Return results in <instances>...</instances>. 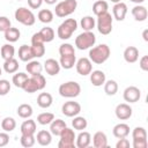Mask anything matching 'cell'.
<instances>
[{"instance_id": "cell-1", "label": "cell", "mask_w": 148, "mask_h": 148, "mask_svg": "<svg viewBox=\"0 0 148 148\" xmlns=\"http://www.w3.org/2000/svg\"><path fill=\"white\" fill-rule=\"evenodd\" d=\"M111 54V50L106 44H99L89 50V59L91 62L101 65L105 62Z\"/></svg>"}, {"instance_id": "cell-2", "label": "cell", "mask_w": 148, "mask_h": 148, "mask_svg": "<svg viewBox=\"0 0 148 148\" xmlns=\"http://www.w3.org/2000/svg\"><path fill=\"white\" fill-rule=\"evenodd\" d=\"M77 29V22L75 18H67L65 20L57 30V35L60 39L62 40H67L72 37L73 32Z\"/></svg>"}, {"instance_id": "cell-3", "label": "cell", "mask_w": 148, "mask_h": 148, "mask_svg": "<svg viewBox=\"0 0 148 148\" xmlns=\"http://www.w3.org/2000/svg\"><path fill=\"white\" fill-rule=\"evenodd\" d=\"M96 36L91 31H83L75 38V46L79 50H87L95 45Z\"/></svg>"}, {"instance_id": "cell-4", "label": "cell", "mask_w": 148, "mask_h": 148, "mask_svg": "<svg viewBox=\"0 0 148 148\" xmlns=\"http://www.w3.org/2000/svg\"><path fill=\"white\" fill-rule=\"evenodd\" d=\"M60 96L66 97V98H74L76 96L80 95L81 92V87L77 82L75 81H68L65 82L62 84H60L59 89H58Z\"/></svg>"}, {"instance_id": "cell-5", "label": "cell", "mask_w": 148, "mask_h": 148, "mask_svg": "<svg viewBox=\"0 0 148 148\" xmlns=\"http://www.w3.org/2000/svg\"><path fill=\"white\" fill-rule=\"evenodd\" d=\"M77 7V1L76 0H64L57 3L54 13L58 17H66L75 12Z\"/></svg>"}, {"instance_id": "cell-6", "label": "cell", "mask_w": 148, "mask_h": 148, "mask_svg": "<svg viewBox=\"0 0 148 148\" xmlns=\"http://www.w3.org/2000/svg\"><path fill=\"white\" fill-rule=\"evenodd\" d=\"M15 20L20 23H22L23 25H27V27H30V25H34L35 22H36V17L34 15V13L25 8V7H20L15 10Z\"/></svg>"}, {"instance_id": "cell-7", "label": "cell", "mask_w": 148, "mask_h": 148, "mask_svg": "<svg viewBox=\"0 0 148 148\" xmlns=\"http://www.w3.org/2000/svg\"><path fill=\"white\" fill-rule=\"evenodd\" d=\"M112 21H113V18H112L111 14L108 12L98 15L96 24H97V29H98L99 34L109 35L112 31Z\"/></svg>"}, {"instance_id": "cell-8", "label": "cell", "mask_w": 148, "mask_h": 148, "mask_svg": "<svg viewBox=\"0 0 148 148\" xmlns=\"http://www.w3.org/2000/svg\"><path fill=\"white\" fill-rule=\"evenodd\" d=\"M59 136H60V140H59V143H58L59 148H74L75 147L76 135H75V133L72 128L66 127Z\"/></svg>"}, {"instance_id": "cell-9", "label": "cell", "mask_w": 148, "mask_h": 148, "mask_svg": "<svg viewBox=\"0 0 148 148\" xmlns=\"http://www.w3.org/2000/svg\"><path fill=\"white\" fill-rule=\"evenodd\" d=\"M133 138V148H147V132L143 127H135L132 132Z\"/></svg>"}, {"instance_id": "cell-10", "label": "cell", "mask_w": 148, "mask_h": 148, "mask_svg": "<svg viewBox=\"0 0 148 148\" xmlns=\"http://www.w3.org/2000/svg\"><path fill=\"white\" fill-rule=\"evenodd\" d=\"M31 51L34 53V57L40 58L45 54V46H44V40L42 39L39 32H36L31 37Z\"/></svg>"}, {"instance_id": "cell-11", "label": "cell", "mask_w": 148, "mask_h": 148, "mask_svg": "<svg viewBox=\"0 0 148 148\" xmlns=\"http://www.w3.org/2000/svg\"><path fill=\"white\" fill-rule=\"evenodd\" d=\"M75 67H76V72L82 75V76H86V75H89L92 71V62L90 61L89 58H80L76 62H75Z\"/></svg>"}, {"instance_id": "cell-12", "label": "cell", "mask_w": 148, "mask_h": 148, "mask_svg": "<svg viewBox=\"0 0 148 148\" xmlns=\"http://www.w3.org/2000/svg\"><path fill=\"white\" fill-rule=\"evenodd\" d=\"M61 111L66 117H75L81 112V105L77 102L68 101L62 104Z\"/></svg>"}, {"instance_id": "cell-13", "label": "cell", "mask_w": 148, "mask_h": 148, "mask_svg": "<svg viewBox=\"0 0 148 148\" xmlns=\"http://www.w3.org/2000/svg\"><path fill=\"white\" fill-rule=\"evenodd\" d=\"M124 99L128 103H136L141 97V91L135 86H130L124 90Z\"/></svg>"}, {"instance_id": "cell-14", "label": "cell", "mask_w": 148, "mask_h": 148, "mask_svg": "<svg viewBox=\"0 0 148 148\" xmlns=\"http://www.w3.org/2000/svg\"><path fill=\"white\" fill-rule=\"evenodd\" d=\"M132 108L130 106V104L127 103H120L116 106V110H114V113H116V117L120 120H126V119H130L132 117Z\"/></svg>"}, {"instance_id": "cell-15", "label": "cell", "mask_w": 148, "mask_h": 148, "mask_svg": "<svg viewBox=\"0 0 148 148\" xmlns=\"http://www.w3.org/2000/svg\"><path fill=\"white\" fill-rule=\"evenodd\" d=\"M112 13H113V17L117 21H124L125 16L127 14V6H126V3L121 2V1L114 3V6L112 8Z\"/></svg>"}, {"instance_id": "cell-16", "label": "cell", "mask_w": 148, "mask_h": 148, "mask_svg": "<svg viewBox=\"0 0 148 148\" xmlns=\"http://www.w3.org/2000/svg\"><path fill=\"white\" fill-rule=\"evenodd\" d=\"M60 67H61L60 64H59L56 59H52V58L46 59L45 62H44V69H45V72H46L49 75H51V76H54V75L59 74Z\"/></svg>"}, {"instance_id": "cell-17", "label": "cell", "mask_w": 148, "mask_h": 148, "mask_svg": "<svg viewBox=\"0 0 148 148\" xmlns=\"http://www.w3.org/2000/svg\"><path fill=\"white\" fill-rule=\"evenodd\" d=\"M91 142V135L89 132L81 131L75 139V145L77 148H87Z\"/></svg>"}, {"instance_id": "cell-18", "label": "cell", "mask_w": 148, "mask_h": 148, "mask_svg": "<svg viewBox=\"0 0 148 148\" xmlns=\"http://www.w3.org/2000/svg\"><path fill=\"white\" fill-rule=\"evenodd\" d=\"M92 145L95 148H106L108 147V138L106 134L102 131H98L92 136Z\"/></svg>"}, {"instance_id": "cell-19", "label": "cell", "mask_w": 148, "mask_h": 148, "mask_svg": "<svg viewBox=\"0 0 148 148\" xmlns=\"http://www.w3.org/2000/svg\"><path fill=\"white\" fill-rule=\"evenodd\" d=\"M89 75H90V82H91L92 86H95V87H101V86L104 84V82L106 81V77H105L104 72H102V71H99V69L91 71V73H90Z\"/></svg>"}, {"instance_id": "cell-20", "label": "cell", "mask_w": 148, "mask_h": 148, "mask_svg": "<svg viewBox=\"0 0 148 148\" xmlns=\"http://www.w3.org/2000/svg\"><path fill=\"white\" fill-rule=\"evenodd\" d=\"M67 127L65 120L62 119H53L50 123V132L53 135H60L61 132Z\"/></svg>"}, {"instance_id": "cell-21", "label": "cell", "mask_w": 148, "mask_h": 148, "mask_svg": "<svg viewBox=\"0 0 148 148\" xmlns=\"http://www.w3.org/2000/svg\"><path fill=\"white\" fill-rule=\"evenodd\" d=\"M132 15H133L135 21L143 22L147 18V16H148V12H147V8L145 6L136 5L135 7L132 8Z\"/></svg>"}, {"instance_id": "cell-22", "label": "cell", "mask_w": 148, "mask_h": 148, "mask_svg": "<svg viewBox=\"0 0 148 148\" xmlns=\"http://www.w3.org/2000/svg\"><path fill=\"white\" fill-rule=\"evenodd\" d=\"M124 59L126 62L133 64L139 59V50L135 46H128L124 51Z\"/></svg>"}, {"instance_id": "cell-23", "label": "cell", "mask_w": 148, "mask_h": 148, "mask_svg": "<svg viewBox=\"0 0 148 148\" xmlns=\"http://www.w3.org/2000/svg\"><path fill=\"white\" fill-rule=\"evenodd\" d=\"M112 133L113 135L117 138V139H121V138H126L128 134H130V126L125 123H119L117 124L113 130H112Z\"/></svg>"}, {"instance_id": "cell-24", "label": "cell", "mask_w": 148, "mask_h": 148, "mask_svg": "<svg viewBox=\"0 0 148 148\" xmlns=\"http://www.w3.org/2000/svg\"><path fill=\"white\" fill-rule=\"evenodd\" d=\"M18 58H20L21 61H24V62H28L32 58H35L34 57V53L31 51V47L28 46V45H25V44L21 45L20 49H18Z\"/></svg>"}, {"instance_id": "cell-25", "label": "cell", "mask_w": 148, "mask_h": 148, "mask_svg": "<svg viewBox=\"0 0 148 148\" xmlns=\"http://www.w3.org/2000/svg\"><path fill=\"white\" fill-rule=\"evenodd\" d=\"M52 102H53V98H52V95L49 94V92H40L37 97V104L42 108V109H47L52 105Z\"/></svg>"}, {"instance_id": "cell-26", "label": "cell", "mask_w": 148, "mask_h": 148, "mask_svg": "<svg viewBox=\"0 0 148 148\" xmlns=\"http://www.w3.org/2000/svg\"><path fill=\"white\" fill-rule=\"evenodd\" d=\"M76 62V57L75 54H66V56H60V66L65 69H71L74 67Z\"/></svg>"}, {"instance_id": "cell-27", "label": "cell", "mask_w": 148, "mask_h": 148, "mask_svg": "<svg viewBox=\"0 0 148 148\" xmlns=\"http://www.w3.org/2000/svg\"><path fill=\"white\" fill-rule=\"evenodd\" d=\"M36 140L37 142L40 145V146H49L52 141V134L51 132L49 131H45V130H42L37 133V136H36Z\"/></svg>"}, {"instance_id": "cell-28", "label": "cell", "mask_w": 148, "mask_h": 148, "mask_svg": "<svg viewBox=\"0 0 148 148\" xmlns=\"http://www.w3.org/2000/svg\"><path fill=\"white\" fill-rule=\"evenodd\" d=\"M36 123L32 119L24 120L21 125V134H35L36 133Z\"/></svg>"}, {"instance_id": "cell-29", "label": "cell", "mask_w": 148, "mask_h": 148, "mask_svg": "<svg viewBox=\"0 0 148 148\" xmlns=\"http://www.w3.org/2000/svg\"><path fill=\"white\" fill-rule=\"evenodd\" d=\"M25 69L27 72L30 74V75H35V74H40L42 71H43V66L39 61H36V60H30L28 61L27 66H25Z\"/></svg>"}, {"instance_id": "cell-30", "label": "cell", "mask_w": 148, "mask_h": 148, "mask_svg": "<svg viewBox=\"0 0 148 148\" xmlns=\"http://www.w3.org/2000/svg\"><path fill=\"white\" fill-rule=\"evenodd\" d=\"M18 61L15 59V58H10V59H7L5 60L3 62V69L6 73L8 74H13V73H16L17 69H18Z\"/></svg>"}, {"instance_id": "cell-31", "label": "cell", "mask_w": 148, "mask_h": 148, "mask_svg": "<svg viewBox=\"0 0 148 148\" xmlns=\"http://www.w3.org/2000/svg\"><path fill=\"white\" fill-rule=\"evenodd\" d=\"M108 9H109V5L104 0H97L92 5V12H94V14L96 16H98V15H101L103 13H106Z\"/></svg>"}, {"instance_id": "cell-32", "label": "cell", "mask_w": 148, "mask_h": 148, "mask_svg": "<svg viewBox=\"0 0 148 148\" xmlns=\"http://www.w3.org/2000/svg\"><path fill=\"white\" fill-rule=\"evenodd\" d=\"M21 36V32L17 28H14V27H10L8 30L5 31V39L9 43H14L16 40H18Z\"/></svg>"}, {"instance_id": "cell-33", "label": "cell", "mask_w": 148, "mask_h": 148, "mask_svg": "<svg viewBox=\"0 0 148 148\" xmlns=\"http://www.w3.org/2000/svg\"><path fill=\"white\" fill-rule=\"evenodd\" d=\"M14 54H15V49L12 44H5L1 46L0 49V56L3 60H7V59H10V58H14Z\"/></svg>"}, {"instance_id": "cell-34", "label": "cell", "mask_w": 148, "mask_h": 148, "mask_svg": "<svg viewBox=\"0 0 148 148\" xmlns=\"http://www.w3.org/2000/svg\"><path fill=\"white\" fill-rule=\"evenodd\" d=\"M80 24H81V28L84 31H91L95 28V25H96V21H95V18L92 16L88 15V16H83L81 18Z\"/></svg>"}, {"instance_id": "cell-35", "label": "cell", "mask_w": 148, "mask_h": 148, "mask_svg": "<svg viewBox=\"0 0 148 148\" xmlns=\"http://www.w3.org/2000/svg\"><path fill=\"white\" fill-rule=\"evenodd\" d=\"M104 91L108 96H113L118 91V83L114 80H108L104 82Z\"/></svg>"}, {"instance_id": "cell-36", "label": "cell", "mask_w": 148, "mask_h": 148, "mask_svg": "<svg viewBox=\"0 0 148 148\" xmlns=\"http://www.w3.org/2000/svg\"><path fill=\"white\" fill-rule=\"evenodd\" d=\"M32 108H31V105L30 104H21V105H18V108H17V114H18V117H21V118H24V119H28V118H30L31 117V114H32Z\"/></svg>"}, {"instance_id": "cell-37", "label": "cell", "mask_w": 148, "mask_h": 148, "mask_svg": "<svg viewBox=\"0 0 148 148\" xmlns=\"http://www.w3.org/2000/svg\"><path fill=\"white\" fill-rule=\"evenodd\" d=\"M38 32H39L42 39L44 40V43H49V42H52L54 39V30L50 27H45Z\"/></svg>"}, {"instance_id": "cell-38", "label": "cell", "mask_w": 148, "mask_h": 148, "mask_svg": "<svg viewBox=\"0 0 148 148\" xmlns=\"http://www.w3.org/2000/svg\"><path fill=\"white\" fill-rule=\"evenodd\" d=\"M87 119L84 117H80V116H75L74 119L72 120V126L74 127V130H77V131H83L87 128Z\"/></svg>"}, {"instance_id": "cell-39", "label": "cell", "mask_w": 148, "mask_h": 148, "mask_svg": "<svg viewBox=\"0 0 148 148\" xmlns=\"http://www.w3.org/2000/svg\"><path fill=\"white\" fill-rule=\"evenodd\" d=\"M16 127V121L14 118L12 117H6L5 119L1 120V128L5 131V132H12L14 131Z\"/></svg>"}, {"instance_id": "cell-40", "label": "cell", "mask_w": 148, "mask_h": 148, "mask_svg": "<svg viewBox=\"0 0 148 148\" xmlns=\"http://www.w3.org/2000/svg\"><path fill=\"white\" fill-rule=\"evenodd\" d=\"M37 17L42 23H50L53 20V13L50 9H42L38 12Z\"/></svg>"}, {"instance_id": "cell-41", "label": "cell", "mask_w": 148, "mask_h": 148, "mask_svg": "<svg viewBox=\"0 0 148 148\" xmlns=\"http://www.w3.org/2000/svg\"><path fill=\"white\" fill-rule=\"evenodd\" d=\"M27 80H28V75H27L25 73L18 72V73L14 74L12 82L14 83V86H15V87H17V88H22V87H23V84H24V82H25Z\"/></svg>"}, {"instance_id": "cell-42", "label": "cell", "mask_w": 148, "mask_h": 148, "mask_svg": "<svg viewBox=\"0 0 148 148\" xmlns=\"http://www.w3.org/2000/svg\"><path fill=\"white\" fill-rule=\"evenodd\" d=\"M54 119V114L51 112H43L37 116V123L40 125H49Z\"/></svg>"}, {"instance_id": "cell-43", "label": "cell", "mask_w": 148, "mask_h": 148, "mask_svg": "<svg viewBox=\"0 0 148 148\" xmlns=\"http://www.w3.org/2000/svg\"><path fill=\"white\" fill-rule=\"evenodd\" d=\"M20 142L23 147L25 148H30L35 145L36 142V138L34 136V134H22L21 135V139H20Z\"/></svg>"}, {"instance_id": "cell-44", "label": "cell", "mask_w": 148, "mask_h": 148, "mask_svg": "<svg viewBox=\"0 0 148 148\" xmlns=\"http://www.w3.org/2000/svg\"><path fill=\"white\" fill-rule=\"evenodd\" d=\"M22 89L28 94H32V92H36L38 90V87H37V84L32 77H28V80L24 82Z\"/></svg>"}, {"instance_id": "cell-45", "label": "cell", "mask_w": 148, "mask_h": 148, "mask_svg": "<svg viewBox=\"0 0 148 148\" xmlns=\"http://www.w3.org/2000/svg\"><path fill=\"white\" fill-rule=\"evenodd\" d=\"M59 54L60 56H66V54H75L74 46L69 43H64L59 46Z\"/></svg>"}, {"instance_id": "cell-46", "label": "cell", "mask_w": 148, "mask_h": 148, "mask_svg": "<svg viewBox=\"0 0 148 148\" xmlns=\"http://www.w3.org/2000/svg\"><path fill=\"white\" fill-rule=\"evenodd\" d=\"M31 77L35 80V82H36V84L38 87V90H42V89L45 88L46 80H45V77L42 74H35V75H31Z\"/></svg>"}, {"instance_id": "cell-47", "label": "cell", "mask_w": 148, "mask_h": 148, "mask_svg": "<svg viewBox=\"0 0 148 148\" xmlns=\"http://www.w3.org/2000/svg\"><path fill=\"white\" fill-rule=\"evenodd\" d=\"M10 91V83L8 80H0V96H5Z\"/></svg>"}, {"instance_id": "cell-48", "label": "cell", "mask_w": 148, "mask_h": 148, "mask_svg": "<svg viewBox=\"0 0 148 148\" xmlns=\"http://www.w3.org/2000/svg\"><path fill=\"white\" fill-rule=\"evenodd\" d=\"M12 27L10 20L6 16H0V31H6Z\"/></svg>"}, {"instance_id": "cell-49", "label": "cell", "mask_w": 148, "mask_h": 148, "mask_svg": "<svg viewBox=\"0 0 148 148\" xmlns=\"http://www.w3.org/2000/svg\"><path fill=\"white\" fill-rule=\"evenodd\" d=\"M8 142H9V135L7 134V132L0 133V148L7 146Z\"/></svg>"}, {"instance_id": "cell-50", "label": "cell", "mask_w": 148, "mask_h": 148, "mask_svg": "<svg viewBox=\"0 0 148 148\" xmlns=\"http://www.w3.org/2000/svg\"><path fill=\"white\" fill-rule=\"evenodd\" d=\"M116 147L117 148H130V141L126 138H121L116 143Z\"/></svg>"}, {"instance_id": "cell-51", "label": "cell", "mask_w": 148, "mask_h": 148, "mask_svg": "<svg viewBox=\"0 0 148 148\" xmlns=\"http://www.w3.org/2000/svg\"><path fill=\"white\" fill-rule=\"evenodd\" d=\"M139 65H140V68H141L142 71L147 72V71H148V56H143V57L140 59Z\"/></svg>"}, {"instance_id": "cell-52", "label": "cell", "mask_w": 148, "mask_h": 148, "mask_svg": "<svg viewBox=\"0 0 148 148\" xmlns=\"http://www.w3.org/2000/svg\"><path fill=\"white\" fill-rule=\"evenodd\" d=\"M43 2H44L43 0H28V5H29V7H30L31 9H37V8H39Z\"/></svg>"}, {"instance_id": "cell-53", "label": "cell", "mask_w": 148, "mask_h": 148, "mask_svg": "<svg viewBox=\"0 0 148 148\" xmlns=\"http://www.w3.org/2000/svg\"><path fill=\"white\" fill-rule=\"evenodd\" d=\"M142 37L146 42H148V29H145L143 32H142Z\"/></svg>"}, {"instance_id": "cell-54", "label": "cell", "mask_w": 148, "mask_h": 148, "mask_svg": "<svg viewBox=\"0 0 148 148\" xmlns=\"http://www.w3.org/2000/svg\"><path fill=\"white\" fill-rule=\"evenodd\" d=\"M43 1H44V2H46L47 5H54L58 0H43Z\"/></svg>"}, {"instance_id": "cell-55", "label": "cell", "mask_w": 148, "mask_h": 148, "mask_svg": "<svg viewBox=\"0 0 148 148\" xmlns=\"http://www.w3.org/2000/svg\"><path fill=\"white\" fill-rule=\"evenodd\" d=\"M130 1H132V2H134V3H138V5L145 2V0H130Z\"/></svg>"}, {"instance_id": "cell-56", "label": "cell", "mask_w": 148, "mask_h": 148, "mask_svg": "<svg viewBox=\"0 0 148 148\" xmlns=\"http://www.w3.org/2000/svg\"><path fill=\"white\" fill-rule=\"evenodd\" d=\"M111 1H112V2H114V3H117V2H119L120 0H111Z\"/></svg>"}, {"instance_id": "cell-57", "label": "cell", "mask_w": 148, "mask_h": 148, "mask_svg": "<svg viewBox=\"0 0 148 148\" xmlns=\"http://www.w3.org/2000/svg\"><path fill=\"white\" fill-rule=\"evenodd\" d=\"M1 74H2V69H1V67H0V76H1Z\"/></svg>"}, {"instance_id": "cell-58", "label": "cell", "mask_w": 148, "mask_h": 148, "mask_svg": "<svg viewBox=\"0 0 148 148\" xmlns=\"http://www.w3.org/2000/svg\"><path fill=\"white\" fill-rule=\"evenodd\" d=\"M17 1H21V0H17Z\"/></svg>"}]
</instances>
